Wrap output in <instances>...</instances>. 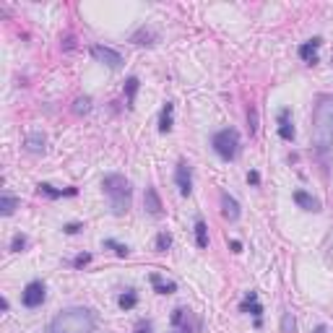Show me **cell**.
<instances>
[{"label":"cell","mask_w":333,"mask_h":333,"mask_svg":"<svg viewBox=\"0 0 333 333\" xmlns=\"http://www.w3.org/2000/svg\"><path fill=\"white\" fill-rule=\"evenodd\" d=\"M94 325L97 318L88 307H68L50 320L47 333H92Z\"/></svg>","instance_id":"7a4b0ae2"},{"label":"cell","mask_w":333,"mask_h":333,"mask_svg":"<svg viewBox=\"0 0 333 333\" xmlns=\"http://www.w3.org/2000/svg\"><path fill=\"white\" fill-rule=\"evenodd\" d=\"M174 183H177V190H180V195H190L193 193V172H190V164L188 162H180L174 169Z\"/></svg>","instance_id":"ba28073f"},{"label":"cell","mask_w":333,"mask_h":333,"mask_svg":"<svg viewBox=\"0 0 333 333\" xmlns=\"http://www.w3.org/2000/svg\"><path fill=\"white\" fill-rule=\"evenodd\" d=\"M169 245H172V234H169V232H159V237H157V250H159V253H167Z\"/></svg>","instance_id":"4316f807"},{"label":"cell","mask_w":333,"mask_h":333,"mask_svg":"<svg viewBox=\"0 0 333 333\" xmlns=\"http://www.w3.org/2000/svg\"><path fill=\"white\" fill-rule=\"evenodd\" d=\"M172 325L177 328V333H195L198 328H201V320H198L188 307H174Z\"/></svg>","instance_id":"8992f818"},{"label":"cell","mask_w":333,"mask_h":333,"mask_svg":"<svg viewBox=\"0 0 333 333\" xmlns=\"http://www.w3.org/2000/svg\"><path fill=\"white\" fill-rule=\"evenodd\" d=\"M315 333H328V328H325V325H318V328H315Z\"/></svg>","instance_id":"e575fe53"},{"label":"cell","mask_w":333,"mask_h":333,"mask_svg":"<svg viewBox=\"0 0 333 333\" xmlns=\"http://www.w3.org/2000/svg\"><path fill=\"white\" fill-rule=\"evenodd\" d=\"M104 248H112L117 258H128L130 255V248L123 245V242H115V239H104Z\"/></svg>","instance_id":"d4e9b609"},{"label":"cell","mask_w":333,"mask_h":333,"mask_svg":"<svg viewBox=\"0 0 333 333\" xmlns=\"http://www.w3.org/2000/svg\"><path fill=\"white\" fill-rule=\"evenodd\" d=\"M81 229H83V224H76V221H73V224H65V227H63L65 234H78Z\"/></svg>","instance_id":"4dcf8cb0"},{"label":"cell","mask_w":333,"mask_h":333,"mask_svg":"<svg viewBox=\"0 0 333 333\" xmlns=\"http://www.w3.org/2000/svg\"><path fill=\"white\" fill-rule=\"evenodd\" d=\"M76 115H86L88 112V109H92V99H88V97H81V99H76Z\"/></svg>","instance_id":"83f0119b"},{"label":"cell","mask_w":333,"mask_h":333,"mask_svg":"<svg viewBox=\"0 0 333 333\" xmlns=\"http://www.w3.org/2000/svg\"><path fill=\"white\" fill-rule=\"evenodd\" d=\"M148 281H151V286H154V292H157V294H172V292H177V284L174 281H164L159 274H151Z\"/></svg>","instance_id":"9a60e30c"},{"label":"cell","mask_w":333,"mask_h":333,"mask_svg":"<svg viewBox=\"0 0 333 333\" xmlns=\"http://www.w3.org/2000/svg\"><path fill=\"white\" fill-rule=\"evenodd\" d=\"M18 208V198L11 195V193H3V198H0V214L3 216H13Z\"/></svg>","instance_id":"ffe728a7"},{"label":"cell","mask_w":333,"mask_h":333,"mask_svg":"<svg viewBox=\"0 0 333 333\" xmlns=\"http://www.w3.org/2000/svg\"><path fill=\"white\" fill-rule=\"evenodd\" d=\"M117 305H120V310H133V307L138 305V294L133 292V289H128L125 294L117 297Z\"/></svg>","instance_id":"603a6c76"},{"label":"cell","mask_w":333,"mask_h":333,"mask_svg":"<svg viewBox=\"0 0 333 333\" xmlns=\"http://www.w3.org/2000/svg\"><path fill=\"white\" fill-rule=\"evenodd\" d=\"M276 123H279V136L284 141H294V125H292V109L289 107H281L279 109Z\"/></svg>","instance_id":"9c48e42d"},{"label":"cell","mask_w":333,"mask_h":333,"mask_svg":"<svg viewBox=\"0 0 333 333\" xmlns=\"http://www.w3.org/2000/svg\"><path fill=\"white\" fill-rule=\"evenodd\" d=\"M44 299H47V289H44V284L42 281H29L24 286V292H21V302H24V307L34 310V307H42Z\"/></svg>","instance_id":"5b68a950"},{"label":"cell","mask_w":333,"mask_h":333,"mask_svg":"<svg viewBox=\"0 0 333 333\" xmlns=\"http://www.w3.org/2000/svg\"><path fill=\"white\" fill-rule=\"evenodd\" d=\"M330 60H333V57H330Z\"/></svg>","instance_id":"d590c367"},{"label":"cell","mask_w":333,"mask_h":333,"mask_svg":"<svg viewBox=\"0 0 333 333\" xmlns=\"http://www.w3.org/2000/svg\"><path fill=\"white\" fill-rule=\"evenodd\" d=\"M157 39H159V37H157V32H151V29H146V26H143V29H138L136 34L130 37V42H133V44H154Z\"/></svg>","instance_id":"44dd1931"},{"label":"cell","mask_w":333,"mask_h":333,"mask_svg":"<svg viewBox=\"0 0 333 333\" xmlns=\"http://www.w3.org/2000/svg\"><path fill=\"white\" fill-rule=\"evenodd\" d=\"M143 208H146L151 216H157V219L164 214L162 198H159V193H157V188H154V185H148V188H146V193H143Z\"/></svg>","instance_id":"30bf717a"},{"label":"cell","mask_w":333,"mask_h":333,"mask_svg":"<svg viewBox=\"0 0 333 333\" xmlns=\"http://www.w3.org/2000/svg\"><path fill=\"white\" fill-rule=\"evenodd\" d=\"M211 146H214V151L219 154V159L234 162V159H237V154H239V133H237L234 128L219 130V133H214Z\"/></svg>","instance_id":"277c9868"},{"label":"cell","mask_w":333,"mask_h":333,"mask_svg":"<svg viewBox=\"0 0 333 333\" xmlns=\"http://www.w3.org/2000/svg\"><path fill=\"white\" fill-rule=\"evenodd\" d=\"M172 125H174V104L167 102L162 107V115H159V133H169Z\"/></svg>","instance_id":"2e32d148"},{"label":"cell","mask_w":333,"mask_h":333,"mask_svg":"<svg viewBox=\"0 0 333 333\" xmlns=\"http://www.w3.org/2000/svg\"><path fill=\"white\" fill-rule=\"evenodd\" d=\"M138 86H141V81H138L136 76H130V78L125 81V94H128V107H130V109L136 107V94H138Z\"/></svg>","instance_id":"7402d4cb"},{"label":"cell","mask_w":333,"mask_h":333,"mask_svg":"<svg viewBox=\"0 0 333 333\" xmlns=\"http://www.w3.org/2000/svg\"><path fill=\"white\" fill-rule=\"evenodd\" d=\"M248 128H250V136H255V133H258V109L253 104L248 107Z\"/></svg>","instance_id":"484cf974"},{"label":"cell","mask_w":333,"mask_h":333,"mask_svg":"<svg viewBox=\"0 0 333 333\" xmlns=\"http://www.w3.org/2000/svg\"><path fill=\"white\" fill-rule=\"evenodd\" d=\"M37 190H39L42 195H47V198H63V195H76V193H78L76 188H65V190H60V188H52V185H47V183H39Z\"/></svg>","instance_id":"e0dca14e"},{"label":"cell","mask_w":333,"mask_h":333,"mask_svg":"<svg viewBox=\"0 0 333 333\" xmlns=\"http://www.w3.org/2000/svg\"><path fill=\"white\" fill-rule=\"evenodd\" d=\"M320 44H323L320 37H313V39L302 42V44H299V57H302L307 65H315V63H318V50H320Z\"/></svg>","instance_id":"8fae6325"},{"label":"cell","mask_w":333,"mask_h":333,"mask_svg":"<svg viewBox=\"0 0 333 333\" xmlns=\"http://www.w3.org/2000/svg\"><path fill=\"white\" fill-rule=\"evenodd\" d=\"M133 333H151V323H138V328Z\"/></svg>","instance_id":"d6a6232c"},{"label":"cell","mask_w":333,"mask_h":333,"mask_svg":"<svg viewBox=\"0 0 333 333\" xmlns=\"http://www.w3.org/2000/svg\"><path fill=\"white\" fill-rule=\"evenodd\" d=\"M239 203L237 198H232L229 193H221V216H224L227 221H237L239 219Z\"/></svg>","instance_id":"4fadbf2b"},{"label":"cell","mask_w":333,"mask_h":333,"mask_svg":"<svg viewBox=\"0 0 333 333\" xmlns=\"http://www.w3.org/2000/svg\"><path fill=\"white\" fill-rule=\"evenodd\" d=\"M313 146L325 154L333 148V97H320L313 109Z\"/></svg>","instance_id":"6da1fadb"},{"label":"cell","mask_w":333,"mask_h":333,"mask_svg":"<svg viewBox=\"0 0 333 333\" xmlns=\"http://www.w3.org/2000/svg\"><path fill=\"white\" fill-rule=\"evenodd\" d=\"M281 333H297V320L289 310H284V315H281Z\"/></svg>","instance_id":"cb8c5ba5"},{"label":"cell","mask_w":333,"mask_h":333,"mask_svg":"<svg viewBox=\"0 0 333 333\" xmlns=\"http://www.w3.org/2000/svg\"><path fill=\"white\" fill-rule=\"evenodd\" d=\"M239 310H242V313H250V315L255 318V325L260 328V315H263V305L258 302V292H248V297L242 299Z\"/></svg>","instance_id":"7c38bea8"},{"label":"cell","mask_w":333,"mask_h":333,"mask_svg":"<svg viewBox=\"0 0 333 333\" xmlns=\"http://www.w3.org/2000/svg\"><path fill=\"white\" fill-rule=\"evenodd\" d=\"M92 55L99 60V63H104L109 71H120L123 68V55L117 52V50H112V47H104V44H94L92 47Z\"/></svg>","instance_id":"52a82bcc"},{"label":"cell","mask_w":333,"mask_h":333,"mask_svg":"<svg viewBox=\"0 0 333 333\" xmlns=\"http://www.w3.org/2000/svg\"><path fill=\"white\" fill-rule=\"evenodd\" d=\"M102 188L109 198V203H112V214L115 216L128 214V208H130V183L125 177L123 174H107L102 180Z\"/></svg>","instance_id":"3957f363"},{"label":"cell","mask_w":333,"mask_h":333,"mask_svg":"<svg viewBox=\"0 0 333 333\" xmlns=\"http://www.w3.org/2000/svg\"><path fill=\"white\" fill-rule=\"evenodd\" d=\"M195 245L201 250L208 248V227H206L203 219H195Z\"/></svg>","instance_id":"ac0fdd59"},{"label":"cell","mask_w":333,"mask_h":333,"mask_svg":"<svg viewBox=\"0 0 333 333\" xmlns=\"http://www.w3.org/2000/svg\"><path fill=\"white\" fill-rule=\"evenodd\" d=\"M24 248H26V237H24V234H13V239H11V250H13V253H21Z\"/></svg>","instance_id":"f1b7e54d"},{"label":"cell","mask_w":333,"mask_h":333,"mask_svg":"<svg viewBox=\"0 0 333 333\" xmlns=\"http://www.w3.org/2000/svg\"><path fill=\"white\" fill-rule=\"evenodd\" d=\"M229 248H232V253H242V242H239V239H232Z\"/></svg>","instance_id":"836d02e7"},{"label":"cell","mask_w":333,"mask_h":333,"mask_svg":"<svg viewBox=\"0 0 333 333\" xmlns=\"http://www.w3.org/2000/svg\"><path fill=\"white\" fill-rule=\"evenodd\" d=\"M294 203H297L302 211H313V214L320 211V201H318V198H313L307 190H294Z\"/></svg>","instance_id":"5bb4252c"},{"label":"cell","mask_w":333,"mask_h":333,"mask_svg":"<svg viewBox=\"0 0 333 333\" xmlns=\"http://www.w3.org/2000/svg\"><path fill=\"white\" fill-rule=\"evenodd\" d=\"M24 148L29 154H42L44 151V136H42V133H29L26 141H24Z\"/></svg>","instance_id":"d6986e66"},{"label":"cell","mask_w":333,"mask_h":333,"mask_svg":"<svg viewBox=\"0 0 333 333\" xmlns=\"http://www.w3.org/2000/svg\"><path fill=\"white\" fill-rule=\"evenodd\" d=\"M86 263H92V255H88V253H83V255H76V260H73V265H76V268H83Z\"/></svg>","instance_id":"f546056e"},{"label":"cell","mask_w":333,"mask_h":333,"mask_svg":"<svg viewBox=\"0 0 333 333\" xmlns=\"http://www.w3.org/2000/svg\"><path fill=\"white\" fill-rule=\"evenodd\" d=\"M248 183H250V185H260V174H258L255 169L248 172Z\"/></svg>","instance_id":"1f68e13d"}]
</instances>
